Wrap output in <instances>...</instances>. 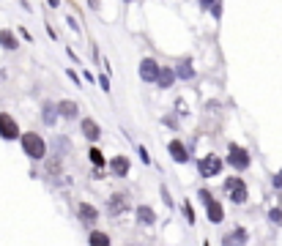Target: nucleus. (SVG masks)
Returning a JSON list of instances; mask_svg holds the SVG:
<instances>
[{
    "label": "nucleus",
    "instance_id": "obj_1",
    "mask_svg": "<svg viewBox=\"0 0 282 246\" xmlns=\"http://www.w3.org/2000/svg\"><path fill=\"white\" fill-rule=\"evenodd\" d=\"M22 151H25L30 159H44V154H47L44 139L38 137V134H25V137H22Z\"/></svg>",
    "mask_w": 282,
    "mask_h": 246
},
{
    "label": "nucleus",
    "instance_id": "obj_2",
    "mask_svg": "<svg viewBox=\"0 0 282 246\" xmlns=\"http://www.w3.org/2000/svg\"><path fill=\"white\" fill-rule=\"evenodd\" d=\"M200 200L206 203V214H208V219H211L214 224H219L225 219V214H222V205H219L217 200H211V194L208 191H200Z\"/></svg>",
    "mask_w": 282,
    "mask_h": 246
},
{
    "label": "nucleus",
    "instance_id": "obj_3",
    "mask_svg": "<svg viewBox=\"0 0 282 246\" xmlns=\"http://www.w3.org/2000/svg\"><path fill=\"white\" fill-rule=\"evenodd\" d=\"M197 170H200L203 178H214V175H219V170H222V162H219L217 156H206V159H200Z\"/></svg>",
    "mask_w": 282,
    "mask_h": 246
},
{
    "label": "nucleus",
    "instance_id": "obj_4",
    "mask_svg": "<svg viewBox=\"0 0 282 246\" xmlns=\"http://www.w3.org/2000/svg\"><path fill=\"white\" fill-rule=\"evenodd\" d=\"M225 189H227V194H230L233 203H244L247 200V186H244L241 178H230V181L225 183Z\"/></svg>",
    "mask_w": 282,
    "mask_h": 246
},
{
    "label": "nucleus",
    "instance_id": "obj_5",
    "mask_svg": "<svg viewBox=\"0 0 282 246\" xmlns=\"http://www.w3.org/2000/svg\"><path fill=\"white\" fill-rule=\"evenodd\" d=\"M227 162H230L236 170H247V167H250V154H247L244 148H238V145H230V156H227Z\"/></svg>",
    "mask_w": 282,
    "mask_h": 246
},
{
    "label": "nucleus",
    "instance_id": "obj_6",
    "mask_svg": "<svg viewBox=\"0 0 282 246\" xmlns=\"http://www.w3.org/2000/svg\"><path fill=\"white\" fill-rule=\"evenodd\" d=\"M17 134H19L17 121L11 115H6V112H0V137H3V139H14Z\"/></svg>",
    "mask_w": 282,
    "mask_h": 246
},
{
    "label": "nucleus",
    "instance_id": "obj_7",
    "mask_svg": "<svg viewBox=\"0 0 282 246\" xmlns=\"http://www.w3.org/2000/svg\"><path fill=\"white\" fill-rule=\"evenodd\" d=\"M156 74H159V66H156V61L145 58V61L140 63V77H143L145 82H153V79H156Z\"/></svg>",
    "mask_w": 282,
    "mask_h": 246
},
{
    "label": "nucleus",
    "instance_id": "obj_8",
    "mask_svg": "<svg viewBox=\"0 0 282 246\" xmlns=\"http://www.w3.org/2000/svg\"><path fill=\"white\" fill-rule=\"evenodd\" d=\"M247 230L244 227H238V230H233V232H227V235L222 238V246H244L247 243Z\"/></svg>",
    "mask_w": 282,
    "mask_h": 246
},
{
    "label": "nucleus",
    "instance_id": "obj_9",
    "mask_svg": "<svg viewBox=\"0 0 282 246\" xmlns=\"http://www.w3.org/2000/svg\"><path fill=\"white\" fill-rule=\"evenodd\" d=\"M126 208H129V200H126V194H112V197H110V214H112V216L124 214Z\"/></svg>",
    "mask_w": 282,
    "mask_h": 246
},
{
    "label": "nucleus",
    "instance_id": "obj_10",
    "mask_svg": "<svg viewBox=\"0 0 282 246\" xmlns=\"http://www.w3.org/2000/svg\"><path fill=\"white\" fill-rule=\"evenodd\" d=\"M170 154H173V159H176L178 164L189 162V154H186V148L178 142V139H173V142H170Z\"/></svg>",
    "mask_w": 282,
    "mask_h": 246
},
{
    "label": "nucleus",
    "instance_id": "obj_11",
    "mask_svg": "<svg viewBox=\"0 0 282 246\" xmlns=\"http://www.w3.org/2000/svg\"><path fill=\"white\" fill-rule=\"evenodd\" d=\"M79 216H83V222H88V224H93V222L99 219L96 208H93V205H88V203H79Z\"/></svg>",
    "mask_w": 282,
    "mask_h": 246
},
{
    "label": "nucleus",
    "instance_id": "obj_12",
    "mask_svg": "<svg viewBox=\"0 0 282 246\" xmlns=\"http://www.w3.org/2000/svg\"><path fill=\"white\" fill-rule=\"evenodd\" d=\"M137 222L140 224H153L156 222V216H153V211L148 208V205H140L137 208Z\"/></svg>",
    "mask_w": 282,
    "mask_h": 246
},
{
    "label": "nucleus",
    "instance_id": "obj_13",
    "mask_svg": "<svg viewBox=\"0 0 282 246\" xmlns=\"http://www.w3.org/2000/svg\"><path fill=\"white\" fill-rule=\"evenodd\" d=\"M83 131H85V137H88V139H99V134H102L96 121H91V118H85V121H83Z\"/></svg>",
    "mask_w": 282,
    "mask_h": 246
},
{
    "label": "nucleus",
    "instance_id": "obj_14",
    "mask_svg": "<svg viewBox=\"0 0 282 246\" xmlns=\"http://www.w3.org/2000/svg\"><path fill=\"white\" fill-rule=\"evenodd\" d=\"M112 172H115V175H126V172H129V159H126V156H115V159H112Z\"/></svg>",
    "mask_w": 282,
    "mask_h": 246
},
{
    "label": "nucleus",
    "instance_id": "obj_15",
    "mask_svg": "<svg viewBox=\"0 0 282 246\" xmlns=\"http://www.w3.org/2000/svg\"><path fill=\"white\" fill-rule=\"evenodd\" d=\"M173 79H176V74H173L170 69H162V71H159V74H156V82H159V88H170V85H173Z\"/></svg>",
    "mask_w": 282,
    "mask_h": 246
},
{
    "label": "nucleus",
    "instance_id": "obj_16",
    "mask_svg": "<svg viewBox=\"0 0 282 246\" xmlns=\"http://www.w3.org/2000/svg\"><path fill=\"white\" fill-rule=\"evenodd\" d=\"M0 44H3L6 50H14V46H17L14 33H11V30H0Z\"/></svg>",
    "mask_w": 282,
    "mask_h": 246
},
{
    "label": "nucleus",
    "instance_id": "obj_17",
    "mask_svg": "<svg viewBox=\"0 0 282 246\" xmlns=\"http://www.w3.org/2000/svg\"><path fill=\"white\" fill-rule=\"evenodd\" d=\"M60 115H63V118H74L77 115V104L74 102H60Z\"/></svg>",
    "mask_w": 282,
    "mask_h": 246
},
{
    "label": "nucleus",
    "instance_id": "obj_18",
    "mask_svg": "<svg viewBox=\"0 0 282 246\" xmlns=\"http://www.w3.org/2000/svg\"><path fill=\"white\" fill-rule=\"evenodd\" d=\"M55 107H52V104H44V112H42V118H44V123L47 126H52V123H55Z\"/></svg>",
    "mask_w": 282,
    "mask_h": 246
},
{
    "label": "nucleus",
    "instance_id": "obj_19",
    "mask_svg": "<svg viewBox=\"0 0 282 246\" xmlns=\"http://www.w3.org/2000/svg\"><path fill=\"white\" fill-rule=\"evenodd\" d=\"M91 246H110V238L104 232H91Z\"/></svg>",
    "mask_w": 282,
    "mask_h": 246
},
{
    "label": "nucleus",
    "instance_id": "obj_20",
    "mask_svg": "<svg viewBox=\"0 0 282 246\" xmlns=\"http://www.w3.org/2000/svg\"><path fill=\"white\" fill-rule=\"evenodd\" d=\"M178 77H181V79H192V77H194V69H192L189 63H181V66H178Z\"/></svg>",
    "mask_w": 282,
    "mask_h": 246
},
{
    "label": "nucleus",
    "instance_id": "obj_21",
    "mask_svg": "<svg viewBox=\"0 0 282 246\" xmlns=\"http://www.w3.org/2000/svg\"><path fill=\"white\" fill-rule=\"evenodd\" d=\"M88 154H91V162L96 164V167H104V156H102V151H99V148H91Z\"/></svg>",
    "mask_w": 282,
    "mask_h": 246
},
{
    "label": "nucleus",
    "instance_id": "obj_22",
    "mask_svg": "<svg viewBox=\"0 0 282 246\" xmlns=\"http://www.w3.org/2000/svg\"><path fill=\"white\" fill-rule=\"evenodd\" d=\"M203 9H214V14L219 17V0H203Z\"/></svg>",
    "mask_w": 282,
    "mask_h": 246
},
{
    "label": "nucleus",
    "instance_id": "obj_23",
    "mask_svg": "<svg viewBox=\"0 0 282 246\" xmlns=\"http://www.w3.org/2000/svg\"><path fill=\"white\" fill-rule=\"evenodd\" d=\"M184 216H186V219H189V224L194 222V211H192V205H189V203H186V205H184Z\"/></svg>",
    "mask_w": 282,
    "mask_h": 246
},
{
    "label": "nucleus",
    "instance_id": "obj_24",
    "mask_svg": "<svg viewBox=\"0 0 282 246\" xmlns=\"http://www.w3.org/2000/svg\"><path fill=\"white\" fill-rule=\"evenodd\" d=\"M268 219H271L274 224H279V222H282V214H279V208H274L271 214H268Z\"/></svg>",
    "mask_w": 282,
    "mask_h": 246
},
{
    "label": "nucleus",
    "instance_id": "obj_25",
    "mask_svg": "<svg viewBox=\"0 0 282 246\" xmlns=\"http://www.w3.org/2000/svg\"><path fill=\"white\" fill-rule=\"evenodd\" d=\"M99 85H102V90H110V82H107V77H99Z\"/></svg>",
    "mask_w": 282,
    "mask_h": 246
},
{
    "label": "nucleus",
    "instance_id": "obj_26",
    "mask_svg": "<svg viewBox=\"0 0 282 246\" xmlns=\"http://www.w3.org/2000/svg\"><path fill=\"white\" fill-rule=\"evenodd\" d=\"M274 189H282V172H279L277 178H274Z\"/></svg>",
    "mask_w": 282,
    "mask_h": 246
},
{
    "label": "nucleus",
    "instance_id": "obj_27",
    "mask_svg": "<svg viewBox=\"0 0 282 246\" xmlns=\"http://www.w3.org/2000/svg\"><path fill=\"white\" fill-rule=\"evenodd\" d=\"M129 246H137V243H129Z\"/></svg>",
    "mask_w": 282,
    "mask_h": 246
}]
</instances>
